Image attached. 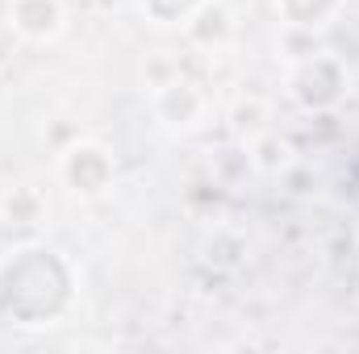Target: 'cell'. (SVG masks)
<instances>
[{"instance_id": "cell-2", "label": "cell", "mask_w": 359, "mask_h": 354, "mask_svg": "<svg viewBox=\"0 0 359 354\" xmlns=\"http://www.w3.org/2000/svg\"><path fill=\"white\" fill-rule=\"evenodd\" d=\"M67 163H76V171L67 167V179L76 183V192H104V183L113 179V163H109V155L100 150V146H76L72 155H67Z\"/></svg>"}, {"instance_id": "cell-1", "label": "cell", "mask_w": 359, "mask_h": 354, "mask_svg": "<svg viewBox=\"0 0 359 354\" xmlns=\"http://www.w3.org/2000/svg\"><path fill=\"white\" fill-rule=\"evenodd\" d=\"M13 25L29 38H55L63 29V8L59 0H13Z\"/></svg>"}]
</instances>
